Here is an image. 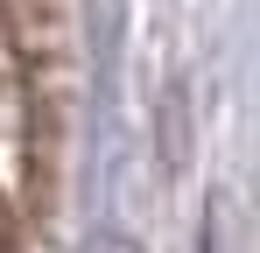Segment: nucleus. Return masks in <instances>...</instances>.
Here are the masks:
<instances>
[{"mask_svg":"<svg viewBox=\"0 0 260 253\" xmlns=\"http://www.w3.org/2000/svg\"><path fill=\"white\" fill-rule=\"evenodd\" d=\"M85 253H141V246H134V239H120V232H91Z\"/></svg>","mask_w":260,"mask_h":253,"instance_id":"f257e3e1","label":"nucleus"}]
</instances>
